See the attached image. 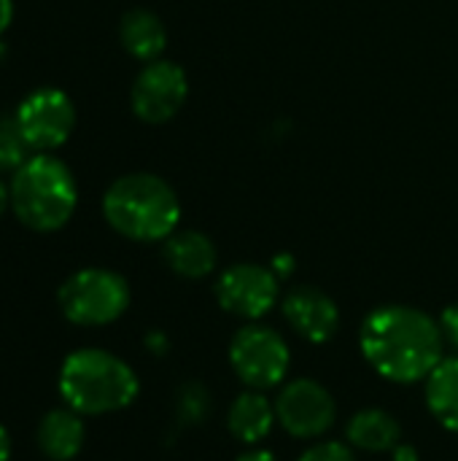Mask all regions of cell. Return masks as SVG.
Returning <instances> with one entry per match:
<instances>
[{
    "instance_id": "cell-26",
    "label": "cell",
    "mask_w": 458,
    "mask_h": 461,
    "mask_svg": "<svg viewBox=\"0 0 458 461\" xmlns=\"http://www.w3.org/2000/svg\"><path fill=\"white\" fill-rule=\"evenodd\" d=\"M146 343H148V348H151V351H157V354H162V351L167 348V340H165V335H162V332H151V335L146 338Z\"/></svg>"
},
{
    "instance_id": "cell-6",
    "label": "cell",
    "mask_w": 458,
    "mask_h": 461,
    "mask_svg": "<svg viewBox=\"0 0 458 461\" xmlns=\"http://www.w3.org/2000/svg\"><path fill=\"white\" fill-rule=\"evenodd\" d=\"M229 365L235 375L256 392L283 384L292 357L286 340L262 324H248L235 332L229 343Z\"/></svg>"
},
{
    "instance_id": "cell-12",
    "label": "cell",
    "mask_w": 458,
    "mask_h": 461,
    "mask_svg": "<svg viewBox=\"0 0 458 461\" xmlns=\"http://www.w3.org/2000/svg\"><path fill=\"white\" fill-rule=\"evenodd\" d=\"M162 257L167 267L181 278H205L216 270V262H219L213 240L194 230L173 232L165 240Z\"/></svg>"
},
{
    "instance_id": "cell-14",
    "label": "cell",
    "mask_w": 458,
    "mask_h": 461,
    "mask_svg": "<svg viewBox=\"0 0 458 461\" xmlns=\"http://www.w3.org/2000/svg\"><path fill=\"white\" fill-rule=\"evenodd\" d=\"M119 41L127 54L140 62H154L167 46V30L162 19L146 8H132L119 22Z\"/></svg>"
},
{
    "instance_id": "cell-27",
    "label": "cell",
    "mask_w": 458,
    "mask_h": 461,
    "mask_svg": "<svg viewBox=\"0 0 458 461\" xmlns=\"http://www.w3.org/2000/svg\"><path fill=\"white\" fill-rule=\"evenodd\" d=\"M11 459V438L5 432V427L0 424V461Z\"/></svg>"
},
{
    "instance_id": "cell-17",
    "label": "cell",
    "mask_w": 458,
    "mask_h": 461,
    "mask_svg": "<svg viewBox=\"0 0 458 461\" xmlns=\"http://www.w3.org/2000/svg\"><path fill=\"white\" fill-rule=\"evenodd\" d=\"M429 413L451 432H458V357L443 359L427 378Z\"/></svg>"
},
{
    "instance_id": "cell-22",
    "label": "cell",
    "mask_w": 458,
    "mask_h": 461,
    "mask_svg": "<svg viewBox=\"0 0 458 461\" xmlns=\"http://www.w3.org/2000/svg\"><path fill=\"white\" fill-rule=\"evenodd\" d=\"M270 270H273L278 278H281V276L286 278V276H292V273H294V259H292L289 254H281V257H275V259H273V267H270Z\"/></svg>"
},
{
    "instance_id": "cell-23",
    "label": "cell",
    "mask_w": 458,
    "mask_h": 461,
    "mask_svg": "<svg viewBox=\"0 0 458 461\" xmlns=\"http://www.w3.org/2000/svg\"><path fill=\"white\" fill-rule=\"evenodd\" d=\"M391 459L394 461H418V451L408 443H400L394 451H391Z\"/></svg>"
},
{
    "instance_id": "cell-18",
    "label": "cell",
    "mask_w": 458,
    "mask_h": 461,
    "mask_svg": "<svg viewBox=\"0 0 458 461\" xmlns=\"http://www.w3.org/2000/svg\"><path fill=\"white\" fill-rule=\"evenodd\" d=\"M27 151H30V146L22 138L16 119L3 116L0 119V173H16L30 159Z\"/></svg>"
},
{
    "instance_id": "cell-20",
    "label": "cell",
    "mask_w": 458,
    "mask_h": 461,
    "mask_svg": "<svg viewBox=\"0 0 458 461\" xmlns=\"http://www.w3.org/2000/svg\"><path fill=\"white\" fill-rule=\"evenodd\" d=\"M297 461H356V456L343 443H316Z\"/></svg>"
},
{
    "instance_id": "cell-5",
    "label": "cell",
    "mask_w": 458,
    "mask_h": 461,
    "mask_svg": "<svg viewBox=\"0 0 458 461\" xmlns=\"http://www.w3.org/2000/svg\"><path fill=\"white\" fill-rule=\"evenodd\" d=\"M57 300L67 321L78 327H105L127 311L130 286L113 270L86 267L59 286Z\"/></svg>"
},
{
    "instance_id": "cell-29",
    "label": "cell",
    "mask_w": 458,
    "mask_h": 461,
    "mask_svg": "<svg viewBox=\"0 0 458 461\" xmlns=\"http://www.w3.org/2000/svg\"><path fill=\"white\" fill-rule=\"evenodd\" d=\"M3 57H5V46H3V41H0V62H3Z\"/></svg>"
},
{
    "instance_id": "cell-21",
    "label": "cell",
    "mask_w": 458,
    "mask_h": 461,
    "mask_svg": "<svg viewBox=\"0 0 458 461\" xmlns=\"http://www.w3.org/2000/svg\"><path fill=\"white\" fill-rule=\"evenodd\" d=\"M440 330H443V338H445L451 346H456L458 348V305H451V308L443 311V316H440Z\"/></svg>"
},
{
    "instance_id": "cell-16",
    "label": "cell",
    "mask_w": 458,
    "mask_h": 461,
    "mask_svg": "<svg viewBox=\"0 0 458 461\" xmlns=\"http://www.w3.org/2000/svg\"><path fill=\"white\" fill-rule=\"evenodd\" d=\"M275 421H278L275 405H270L267 397L256 389L235 397V402L229 405V413H227V427H229L232 438H238L240 443L265 440Z\"/></svg>"
},
{
    "instance_id": "cell-3",
    "label": "cell",
    "mask_w": 458,
    "mask_h": 461,
    "mask_svg": "<svg viewBox=\"0 0 458 461\" xmlns=\"http://www.w3.org/2000/svg\"><path fill=\"white\" fill-rule=\"evenodd\" d=\"M135 370L103 348H78L59 367V394L81 416L116 413L138 397Z\"/></svg>"
},
{
    "instance_id": "cell-11",
    "label": "cell",
    "mask_w": 458,
    "mask_h": 461,
    "mask_svg": "<svg viewBox=\"0 0 458 461\" xmlns=\"http://www.w3.org/2000/svg\"><path fill=\"white\" fill-rule=\"evenodd\" d=\"M289 327L308 343H327L340 330V311L332 297L316 286H297L283 297Z\"/></svg>"
},
{
    "instance_id": "cell-2",
    "label": "cell",
    "mask_w": 458,
    "mask_h": 461,
    "mask_svg": "<svg viewBox=\"0 0 458 461\" xmlns=\"http://www.w3.org/2000/svg\"><path fill=\"white\" fill-rule=\"evenodd\" d=\"M103 216L119 235L154 243L175 232L181 203L165 178L154 173H127L105 189Z\"/></svg>"
},
{
    "instance_id": "cell-19",
    "label": "cell",
    "mask_w": 458,
    "mask_h": 461,
    "mask_svg": "<svg viewBox=\"0 0 458 461\" xmlns=\"http://www.w3.org/2000/svg\"><path fill=\"white\" fill-rule=\"evenodd\" d=\"M211 413V394L202 384H186L178 392V416L184 424H202Z\"/></svg>"
},
{
    "instance_id": "cell-15",
    "label": "cell",
    "mask_w": 458,
    "mask_h": 461,
    "mask_svg": "<svg viewBox=\"0 0 458 461\" xmlns=\"http://www.w3.org/2000/svg\"><path fill=\"white\" fill-rule=\"evenodd\" d=\"M348 443L359 451L367 454H391L400 443H402V427L400 421L381 411V408H367L359 411L348 427H346Z\"/></svg>"
},
{
    "instance_id": "cell-4",
    "label": "cell",
    "mask_w": 458,
    "mask_h": 461,
    "mask_svg": "<svg viewBox=\"0 0 458 461\" xmlns=\"http://www.w3.org/2000/svg\"><path fill=\"white\" fill-rule=\"evenodd\" d=\"M8 194L16 219L35 232L62 230L78 205L76 178L54 154H35L11 173Z\"/></svg>"
},
{
    "instance_id": "cell-8",
    "label": "cell",
    "mask_w": 458,
    "mask_h": 461,
    "mask_svg": "<svg viewBox=\"0 0 458 461\" xmlns=\"http://www.w3.org/2000/svg\"><path fill=\"white\" fill-rule=\"evenodd\" d=\"M186 95H189V81L181 65L154 59L135 76L130 103H132V113L140 122L165 124L184 108Z\"/></svg>"
},
{
    "instance_id": "cell-1",
    "label": "cell",
    "mask_w": 458,
    "mask_h": 461,
    "mask_svg": "<svg viewBox=\"0 0 458 461\" xmlns=\"http://www.w3.org/2000/svg\"><path fill=\"white\" fill-rule=\"evenodd\" d=\"M359 346L370 367L394 384L427 381L443 362V330L429 313L410 305L375 308L362 330Z\"/></svg>"
},
{
    "instance_id": "cell-10",
    "label": "cell",
    "mask_w": 458,
    "mask_h": 461,
    "mask_svg": "<svg viewBox=\"0 0 458 461\" xmlns=\"http://www.w3.org/2000/svg\"><path fill=\"white\" fill-rule=\"evenodd\" d=\"M216 297L227 313L256 321L265 313H270L281 297L278 276L270 267L251 265V262L232 265L219 276Z\"/></svg>"
},
{
    "instance_id": "cell-7",
    "label": "cell",
    "mask_w": 458,
    "mask_h": 461,
    "mask_svg": "<svg viewBox=\"0 0 458 461\" xmlns=\"http://www.w3.org/2000/svg\"><path fill=\"white\" fill-rule=\"evenodd\" d=\"M13 119L30 151L49 154L70 138L76 127V105L62 89L40 86L19 103Z\"/></svg>"
},
{
    "instance_id": "cell-28",
    "label": "cell",
    "mask_w": 458,
    "mask_h": 461,
    "mask_svg": "<svg viewBox=\"0 0 458 461\" xmlns=\"http://www.w3.org/2000/svg\"><path fill=\"white\" fill-rule=\"evenodd\" d=\"M11 205V194H8V186L0 181V216H3V211Z\"/></svg>"
},
{
    "instance_id": "cell-25",
    "label": "cell",
    "mask_w": 458,
    "mask_h": 461,
    "mask_svg": "<svg viewBox=\"0 0 458 461\" xmlns=\"http://www.w3.org/2000/svg\"><path fill=\"white\" fill-rule=\"evenodd\" d=\"M235 461H278V459H275V454H270V451H265V448H254V451L240 454Z\"/></svg>"
},
{
    "instance_id": "cell-24",
    "label": "cell",
    "mask_w": 458,
    "mask_h": 461,
    "mask_svg": "<svg viewBox=\"0 0 458 461\" xmlns=\"http://www.w3.org/2000/svg\"><path fill=\"white\" fill-rule=\"evenodd\" d=\"M13 22V0H0V35Z\"/></svg>"
},
{
    "instance_id": "cell-9",
    "label": "cell",
    "mask_w": 458,
    "mask_h": 461,
    "mask_svg": "<svg viewBox=\"0 0 458 461\" xmlns=\"http://www.w3.org/2000/svg\"><path fill=\"white\" fill-rule=\"evenodd\" d=\"M275 419L289 435L310 440L321 438L335 424L337 405L327 386L313 378H297L281 389L275 400Z\"/></svg>"
},
{
    "instance_id": "cell-13",
    "label": "cell",
    "mask_w": 458,
    "mask_h": 461,
    "mask_svg": "<svg viewBox=\"0 0 458 461\" xmlns=\"http://www.w3.org/2000/svg\"><path fill=\"white\" fill-rule=\"evenodd\" d=\"M38 448L51 461H70L84 446V421L73 408L49 411L38 424Z\"/></svg>"
}]
</instances>
